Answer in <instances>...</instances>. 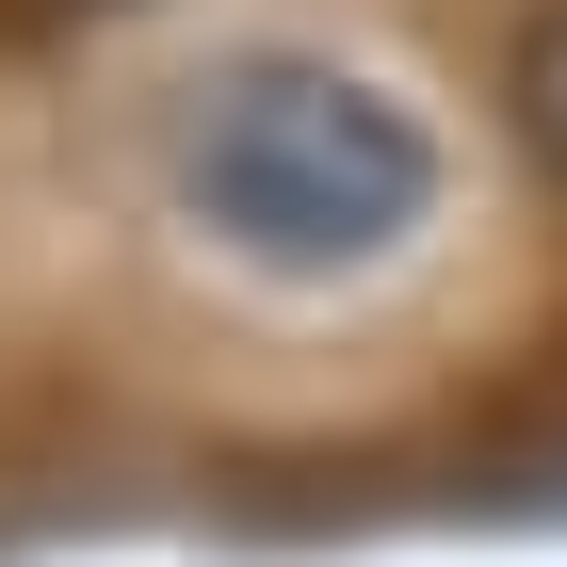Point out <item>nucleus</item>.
<instances>
[{"mask_svg": "<svg viewBox=\"0 0 567 567\" xmlns=\"http://www.w3.org/2000/svg\"><path fill=\"white\" fill-rule=\"evenodd\" d=\"M519 146L567 178V0H551V17L519 33Z\"/></svg>", "mask_w": 567, "mask_h": 567, "instance_id": "obj_2", "label": "nucleus"}, {"mask_svg": "<svg viewBox=\"0 0 567 567\" xmlns=\"http://www.w3.org/2000/svg\"><path fill=\"white\" fill-rule=\"evenodd\" d=\"M178 212L212 227L244 276H357L437 212V146L405 97L357 65H227L163 146Z\"/></svg>", "mask_w": 567, "mask_h": 567, "instance_id": "obj_1", "label": "nucleus"}]
</instances>
